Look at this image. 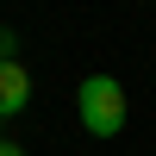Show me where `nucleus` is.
Listing matches in <instances>:
<instances>
[{
  "instance_id": "obj_3",
  "label": "nucleus",
  "mask_w": 156,
  "mask_h": 156,
  "mask_svg": "<svg viewBox=\"0 0 156 156\" xmlns=\"http://www.w3.org/2000/svg\"><path fill=\"white\" fill-rule=\"evenodd\" d=\"M12 44H19V37H12L6 25H0V56H12Z\"/></svg>"
},
{
  "instance_id": "obj_1",
  "label": "nucleus",
  "mask_w": 156,
  "mask_h": 156,
  "mask_svg": "<svg viewBox=\"0 0 156 156\" xmlns=\"http://www.w3.org/2000/svg\"><path fill=\"white\" fill-rule=\"evenodd\" d=\"M75 112H81V131L94 137H119L125 131V87L112 75H87L75 87Z\"/></svg>"
},
{
  "instance_id": "obj_2",
  "label": "nucleus",
  "mask_w": 156,
  "mask_h": 156,
  "mask_svg": "<svg viewBox=\"0 0 156 156\" xmlns=\"http://www.w3.org/2000/svg\"><path fill=\"white\" fill-rule=\"evenodd\" d=\"M31 106V75L19 56H0V119H19Z\"/></svg>"
},
{
  "instance_id": "obj_4",
  "label": "nucleus",
  "mask_w": 156,
  "mask_h": 156,
  "mask_svg": "<svg viewBox=\"0 0 156 156\" xmlns=\"http://www.w3.org/2000/svg\"><path fill=\"white\" fill-rule=\"evenodd\" d=\"M0 156H25V150H19V144H6V137H0Z\"/></svg>"
}]
</instances>
